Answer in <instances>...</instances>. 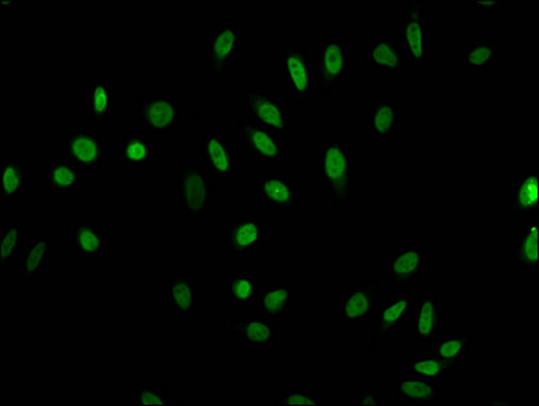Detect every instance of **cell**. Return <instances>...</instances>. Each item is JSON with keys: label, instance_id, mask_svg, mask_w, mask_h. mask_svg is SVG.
I'll list each match as a JSON object with an SVG mask.
<instances>
[{"label": "cell", "instance_id": "obj_1", "mask_svg": "<svg viewBox=\"0 0 539 406\" xmlns=\"http://www.w3.org/2000/svg\"><path fill=\"white\" fill-rule=\"evenodd\" d=\"M315 171L334 208L350 209L354 187L358 182V170L357 163L351 159L349 144L339 140L323 141L316 156Z\"/></svg>", "mask_w": 539, "mask_h": 406}, {"label": "cell", "instance_id": "obj_2", "mask_svg": "<svg viewBox=\"0 0 539 406\" xmlns=\"http://www.w3.org/2000/svg\"><path fill=\"white\" fill-rule=\"evenodd\" d=\"M282 84L290 90L297 105L311 102L315 93L312 52L301 42H284L281 47Z\"/></svg>", "mask_w": 539, "mask_h": 406}, {"label": "cell", "instance_id": "obj_3", "mask_svg": "<svg viewBox=\"0 0 539 406\" xmlns=\"http://www.w3.org/2000/svg\"><path fill=\"white\" fill-rule=\"evenodd\" d=\"M312 60L317 91L321 97H328L347 78L349 57L346 41L331 36L327 41L319 42L315 45Z\"/></svg>", "mask_w": 539, "mask_h": 406}, {"label": "cell", "instance_id": "obj_4", "mask_svg": "<svg viewBox=\"0 0 539 406\" xmlns=\"http://www.w3.org/2000/svg\"><path fill=\"white\" fill-rule=\"evenodd\" d=\"M133 113L139 118L144 130L152 136H167L178 128L183 110L171 93L148 95L137 99Z\"/></svg>", "mask_w": 539, "mask_h": 406}, {"label": "cell", "instance_id": "obj_5", "mask_svg": "<svg viewBox=\"0 0 539 406\" xmlns=\"http://www.w3.org/2000/svg\"><path fill=\"white\" fill-rule=\"evenodd\" d=\"M66 157L83 174H97L109 162V141L95 130H67Z\"/></svg>", "mask_w": 539, "mask_h": 406}, {"label": "cell", "instance_id": "obj_6", "mask_svg": "<svg viewBox=\"0 0 539 406\" xmlns=\"http://www.w3.org/2000/svg\"><path fill=\"white\" fill-rule=\"evenodd\" d=\"M244 107L256 124L265 126L277 133L293 129V118L286 110L284 102L273 95L270 87H243Z\"/></svg>", "mask_w": 539, "mask_h": 406}, {"label": "cell", "instance_id": "obj_7", "mask_svg": "<svg viewBox=\"0 0 539 406\" xmlns=\"http://www.w3.org/2000/svg\"><path fill=\"white\" fill-rule=\"evenodd\" d=\"M206 70L210 76H228L240 49L236 22H219L206 34Z\"/></svg>", "mask_w": 539, "mask_h": 406}, {"label": "cell", "instance_id": "obj_8", "mask_svg": "<svg viewBox=\"0 0 539 406\" xmlns=\"http://www.w3.org/2000/svg\"><path fill=\"white\" fill-rule=\"evenodd\" d=\"M236 132L240 143L247 148L254 162H285V149L281 133L256 124L250 117L237 118Z\"/></svg>", "mask_w": 539, "mask_h": 406}, {"label": "cell", "instance_id": "obj_9", "mask_svg": "<svg viewBox=\"0 0 539 406\" xmlns=\"http://www.w3.org/2000/svg\"><path fill=\"white\" fill-rule=\"evenodd\" d=\"M214 183L200 164L182 163L179 174V198L189 217H206L213 205Z\"/></svg>", "mask_w": 539, "mask_h": 406}, {"label": "cell", "instance_id": "obj_10", "mask_svg": "<svg viewBox=\"0 0 539 406\" xmlns=\"http://www.w3.org/2000/svg\"><path fill=\"white\" fill-rule=\"evenodd\" d=\"M415 300L407 290L395 291L385 304L378 306L376 329L372 332L370 350H378L388 337L400 336L405 323L411 319Z\"/></svg>", "mask_w": 539, "mask_h": 406}, {"label": "cell", "instance_id": "obj_11", "mask_svg": "<svg viewBox=\"0 0 539 406\" xmlns=\"http://www.w3.org/2000/svg\"><path fill=\"white\" fill-rule=\"evenodd\" d=\"M200 153L206 172L217 183H227L239 172V153L219 130H209L202 136Z\"/></svg>", "mask_w": 539, "mask_h": 406}, {"label": "cell", "instance_id": "obj_12", "mask_svg": "<svg viewBox=\"0 0 539 406\" xmlns=\"http://www.w3.org/2000/svg\"><path fill=\"white\" fill-rule=\"evenodd\" d=\"M265 222L254 214H236L225 225L227 254L237 260H246L261 248Z\"/></svg>", "mask_w": 539, "mask_h": 406}, {"label": "cell", "instance_id": "obj_13", "mask_svg": "<svg viewBox=\"0 0 539 406\" xmlns=\"http://www.w3.org/2000/svg\"><path fill=\"white\" fill-rule=\"evenodd\" d=\"M380 279H368L347 291L336 304L338 325H368L377 308Z\"/></svg>", "mask_w": 539, "mask_h": 406}, {"label": "cell", "instance_id": "obj_14", "mask_svg": "<svg viewBox=\"0 0 539 406\" xmlns=\"http://www.w3.org/2000/svg\"><path fill=\"white\" fill-rule=\"evenodd\" d=\"M401 49L412 65L426 64V0H409L400 17Z\"/></svg>", "mask_w": 539, "mask_h": 406}, {"label": "cell", "instance_id": "obj_15", "mask_svg": "<svg viewBox=\"0 0 539 406\" xmlns=\"http://www.w3.org/2000/svg\"><path fill=\"white\" fill-rule=\"evenodd\" d=\"M389 258V283L393 290H405L422 281L426 262L422 245L403 244L392 250Z\"/></svg>", "mask_w": 539, "mask_h": 406}, {"label": "cell", "instance_id": "obj_16", "mask_svg": "<svg viewBox=\"0 0 539 406\" xmlns=\"http://www.w3.org/2000/svg\"><path fill=\"white\" fill-rule=\"evenodd\" d=\"M258 197L266 208L297 212L300 209V195L292 174H265L254 180Z\"/></svg>", "mask_w": 539, "mask_h": 406}, {"label": "cell", "instance_id": "obj_17", "mask_svg": "<svg viewBox=\"0 0 539 406\" xmlns=\"http://www.w3.org/2000/svg\"><path fill=\"white\" fill-rule=\"evenodd\" d=\"M412 333L423 347H433L445 328V306L433 293L423 294L412 312Z\"/></svg>", "mask_w": 539, "mask_h": 406}, {"label": "cell", "instance_id": "obj_18", "mask_svg": "<svg viewBox=\"0 0 539 406\" xmlns=\"http://www.w3.org/2000/svg\"><path fill=\"white\" fill-rule=\"evenodd\" d=\"M401 129V109L389 98H369L368 137L374 143L392 139Z\"/></svg>", "mask_w": 539, "mask_h": 406}, {"label": "cell", "instance_id": "obj_19", "mask_svg": "<svg viewBox=\"0 0 539 406\" xmlns=\"http://www.w3.org/2000/svg\"><path fill=\"white\" fill-rule=\"evenodd\" d=\"M366 65L381 76H400L404 67V53L391 34H381L378 40L368 42Z\"/></svg>", "mask_w": 539, "mask_h": 406}, {"label": "cell", "instance_id": "obj_20", "mask_svg": "<svg viewBox=\"0 0 539 406\" xmlns=\"http://www.w3.org/2000/svg\"><path fill=\"white\" fill-rule=\"evenodd\" d=\"M274 328V321L259 314H242L229 323L228 333L242 347H273Z\"/></svg>", "mask_w": 539, "mask_h": 406}, {"label": "cell", "instance_id": "obj_21", "mask_svg": "<svg viewBox=\"0 0 539 406\" xmlns=\"http://www.w3.org/2000/svg\"><path fill=\"white\" fill-rule=\"evenodd\" d=\"M109 231L98 222L86 217L76 218L74 252L78 260H94L109 248Z\"/></svg>", "mask_w": 539, "mask_h": 406}, {"label": "cell", "instance_id": "obj_22", "mask_svg": "<svg viewBox=\"0 0 539 406\" xmlns=\"http://www.w3.org/2000/svg\"><path fill=\"white\" fill-rule=\"evenodd\" d=\"M511 217L535 218L539 214V176L523 171L510 185Z\"/></svg>", "mask_w": 539, "mask_h": 406}, {"label": "cell", "instance_id": "obj_23", "mask_svg": "<svg viewBox=\"0 0 539 406\" xmlns=\"http://www.w3.org/2000/svg\"><path fill=\"white\" fill-rule=\"evenodd\" d=\"M196 283L182 271H174L164 282L163 301L167 308L177 314L196 313Z\"/></svg>", "mask_w": 539, "mask_h": 406}, {"label": "cell", "instance_id": "obj_24", "mask_svg": "<svg viewBox=\"0 0 539 406\" xmlns=\"http://www.w3.org/2000/svg\"><path fill=\"white\" fill-rule=\"evenodd\" d=\"M294 287L290 282H275L261 290L256 314L270 321L284 319L292 313Z\"/></svg>", "mask_w": 539, "mask_h": 406}, {"label": "cell", "instance_id": "obj_25", "mask_svg": "<svg viewBox=\"0 0 539 406\" xmlns=\"http://www.w3.org/2000/svg\"><path fill=\"white\" fill-rule=\"evenodd\" d=\"M539 220L531 218L530 225L519 232L514 247L508 252V258L519 270L534 273L539 268L538 252Z\"/></svg>", "mask_w": 539, "mask_h": 406}, {"label": "cell", "instance_id": "obj_26", "mask_svg": "<svg viewBox=\"0 0 539 406\" xmlns=\"http://www.w3.org/2000/svg\"><path fill=\"white\" fill-rule=\"evenodd\" d=\"M42 185L48 195H74L78 191L80 171L70 162L42 164Z\"/></svg>", "mask_w": 539, "mask_h": 406}, {"label": "cell", "instance_id": "obj_27", "mask_svg": "<svg viewBox=\"0 0 539 406\" xmlns=\"http://www.w3.org/2000/svg\"><path fill=\"white\" fill-rule=\"evenodd\" d=\"M2 183H0V203L2 206L10 205L14 199L24 195L25 187L28 186L29 176L32 170L22 157L15 160H2Z\"/></svg>", "mask_w": 539, "mask_h": 406}, {"label": "cell", "instance_id": "obj_28", "mask_svg": "<svg viewBox=\"0 0 539 406\" xmlns=\"http://www.w3.org/2000/svg\"><path fill=\"white\" fill-rule=\"evenodd\" d=\"M404 405H437L442 400L441 390L435 388L434 382L418 377L401 378L395 381L393 388Z\"/></svg>", "mask_w": 539, "mask_h": 406}, {"label": "cell", "instance_id": "obj_29", "mask_svg": "<svg viewBox=\"0 0 539 406\" xmlns=\"http://www.w3.org/2000/svg\"><path fill=\"white\" fill-rule=\"evenodd\" d=\"M52 259H55V240L44 237L30 241L22 254V281H36L47 271L49 260Z\"/></svg>", "mask_w": 539, "mask_h": 406}, {"label": "cell", "instance_id": "obj_30", "mask_svg": "<svg viewBox=\"0 0 539 406\" xmlns=\"http://www.w3.org/2000/svg\"><path fill=\"white\" fill-rule=\"evenodd\" d=\"M261 290V283L246 271H231L227 274L228 301L236 308L254 305Z\"/></svg>", "mask_w": 539, "mask_h": 406}, {"label": "cell", "instance_id": "obj_31", "mask_svg": "<svg viewBox=\"0 0 539 406\" xmlns=\"http://www.w3.org/2000/svg\"><path fill=\"white\" fill-rule=\"evenodd\" d=\"M112 110V86L107 76H99L87 88V118L91 124L107 122Z\"/></svg>", "mask_w": 539, "mask_h": 406}, {"label": "cell", "instance_id": "obj_32", "mask_svg": "<svg viewBox=\"0 0 539 406\" xmlns=\"http://www.w3.org/2000/svg\"><path fill=\"white\" fill-rule=\"evenodd\" d=\"M120 156L122 163L147 168L152 163L151 141L140 130H131L121 141Z\"/></svg>", "mask_w": 539, "mask_h": 406}, {"label": "cell", "instance_id": "obj_33", "mask_svg": "<svg viewBox=\"0 0 539 406\" xmlns=\"http://www.w3.org/2000/svg\"><path fill=\"white\" fill-rule=\"evenodd\" d=\"M500 47L496 42H469L465 45V64L477 75L487 74L499 64Z\"/></svg>", "mask_w": 539, "mask_h": 406}, {"label": "cell", "instance_id": "obj_34", "mask_svg": "<svg viewBox=\"0 0 539 406\" xmlns=\"http://www.w3.org/2000/svg\"><path fill=\"white\" fill-rule=\"evenodd\" d=\"M433 347L435 356L456 370L460 366V360L472 351L473 336H441Z\"/></svg>", "mask_w": 539, "mask_h": 406}, {"label": "cell", "instance_id": "obj_35", "mask_svg": "<svg viewBox=\"0 0 539 406\" xmlns=\"http://www.w3.org/2000/svg\"><path fill=\"white\" fill-rule=\"evenodd\" d=\"M407 370L411 377L423 378L431 382L441 381V379L450 377L451 373H453V369L437 356L412 359Z\"/></svg>", "mask_w": 539, "mask_h": 406}, {"label": "cell", "instance_id": "obj_36", "mask_svg": "<svg viewBox=\"0 0 539 406\" xmlns=\"http://www.w3.org/2000/svg\"><path fill=\"white\" fill-rule=\"evenodd\" d=\"M133 400L139 406H182L185 400L172 388L154 386V388H144L136 390Z\"/></svg>", "mask_w": 539, "mask_h": 406}, {"label": "cell", "instance_id": "obj_37", "mask_svg": "<svg viewBox=\"0 0 539 406\" xmlns=\"http://www.w3.org/2000/svg\"><path fill=\"white\" fill-rule=\"evenodd\" d=\"M2 236V258L0 267L7 270L21 255L22 225H9L0 232Z\"/></svg>", "mask_w": 539, "mask_h": 406}, {"label": "cell", "instance_id": "obj_38", "mask_svg": "<svg viewBox=\"0 0 539 406\" xmlns=\"http://www.w3.org/2000/svg\"><path fill=\"white\" fill-rule=\"evenodd\" d=\"M275 405L321 406L324 405V402L319 401V398L311 390H279Z\"/></svg>", "mask_w": 539, "mask_h": 406}, {"label": "cell", "instance_id": "obj_39", "mask_svg": "<svg viewBox=\"0 0 539 406\" xmlns=\"http://www.w3.org/2000/svg\"><path fill=\"white\" fill-rule=\"evenodd\" d=\"M358 405H380V392L368 388L358 389Z\"/></svg>", "mask_w": 539, "mask_h": 406}, {"label": "cell", "instance_id": "obj_40", "mask_svg": "<svg viewBox=\"0 0 539 406\" xmlns=\"http://www.w3.org/2000/svg\"><path fill=\"white\" fill-rule=\"evenodd\" d=\"M504 5L503 0H479V2H474V10L480 11L485 10L489 13H499L500 7Z\"/></svg>", "mask_w": 539, "mask_h": 406}, {"label": "cell", "instance_id": "obj_41", "mask_svg": "<svg viewBox=\"0 0 539 406\" xmlns=\"http://www.w3.org/2000/svg\"><path fill=\"white\" fill-rule=\"evenodd\" d=\"M488 404H508L510 405V400L498 401V400H488Z\"/></svg>", "mask_w": 539, "mask_h": 406}]
</instances>
